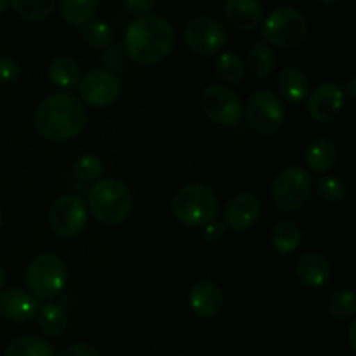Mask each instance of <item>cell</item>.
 <instances>
[{
	"instance_id": "13",
	"label": "cell",
	"mask_w": 356,
	"mask_h": 356,
	"mask_svg": "<svg viewBox=\"0 0 356 356\" xmlns=\"http://www.w3.org/2000/svg\"><path fill=\"white\" fill-rule=\"evenodd\" d=\"M344 106V94L337 83L325 82L320 83L312 94L308 101V113L318 124H329Z\"/></svg>"
},
{
	"instance_id": "3",
	"label": "cell",
	"mask_w": 356,
	"mask_h": 356,
	"mask_svg": "<svg viewBox=\"0 0 356 356\" xmlns=\"http://www.w3.org/2000/svg\"><path fill=\"white\" fill-rule=\"evenodd\" d=\"M87 204L94 218L103 225H120L129 218L132 195L127 184L117 177L97 179L87 193Z\"/></svg>"
},
{
	"instance_id": "22",
	"label": "cell",
	"mask_w": 356,
	"mask_h": 356,
	"mask_svg": "<svg viewBox=\"0 0 356 356\" xmlns=\"http://www.w3.org/2000/svg\"><path fill=\"white\" fill-rule=\"evenodd\" d=\"M277 58L275 52L266 42H257L247 54V68L257 79H266L273 73Z\"/></svg>"
},
{
	"instance_id": "16",
	"label": "cell",
	"mask_w": 356,
	"mask_h": 356,
	"mask_svg": "<svg viewBox=\"0 0 356 356\" xmlns=\"http://www.w3.org/2000/svg\"><path fill=\"white\" fill-rule=\"evenodd\" d=\"M188 301H190L191 309L195 315L202 316V318H211L221 312L222 305H225V298L222 292L214 282L202 280L191 287L190 294H188Z\"/></svg>"
},
{
	"instance_id": "24",
	"label": "cell",
	"mask_w": 356,
	"mask_h": 356,
	"mask_svg": "<svg viewBox=\"0 0 356 356\" xmlns=\"http://www.w3.org/2000/svg\"><path fill=\"white\" fill-rule=\"evenodd\" d=\"M97 0H61V16L72 26H83L92 19Z\"/></svg>"
},
{
	"instance_id": "23",
	"label": "cell",
	"mask_w": 356,
	"mask_h": 356,
	"mask_svg": "<svg viewBox=\"0 0 356 356\" xmlns=\"http://www.w3.org/2000/svg\"><path fill=\"white\" fill-rule=\"evenodd\" d=\"M301 243V228L292 221H280L271 232V245L280 254H291Z\"/></svg>"
},
{
	"instance_id": "21",
	"label": "cell",
	"mask_w": 356,
	"mask_h": 356,
	"mask_svg": "<svg viewBox=\"0 0 356 356\" xmlns=\"http://www.w3.org/2000/svg\"><path fill=\"white\" fill-rule=\"evenodd\" d=\"M49 79L56 87L73 89L80 82V66L70 56H59L49 66Z\"/></svg>"
},
{
	"instance_id": "7",
	"label": "cell",
	"mask_w": 356,
	"mask_h": 356,
	"mask_svg": "<svg viewBox=\"0 0 356 356\" xmlns=\"http://www.w3.org/2000/svg\"><path fill=\"white\" fill-rule=\"evenodd\" d=\"M313 191V177L301 167H285L273 181L271 197L280 211H296L309 198Z\"/></svg>"
},
{
	"instance_id": "40",
	"label": "cell",
	"mask_w": 356,
	"mask_h": 356,
	"mask_svg": "<svg viewBox=\"0 0 356 356\" xmlns=\"http://www.w3.org/2000/svg\"><path fill=\"white\" fill-rule=\"evenodd\" d=\"M7 6H9V0H0V13H3Z\"/></svg>"
},
{
	"instance_id": "12",
	"label": "cell",
	"mask_w": 356,
	"mask_h": 356,
	"mask_svg": "<svg viewBox=\"0 0 356 356\" xmlns=\"http://www.w3.org/2000/svg\"><path fill=\"white\" fill-rule=\"evenodd\" d=\"M120 90V80L110 70H92L79 82L80 99L96 108L115 103Z\"/></svg>"
},
{
	"instance_id": "33",
	"label": "cell",
	"mask_w": 356,
	"mask_h": 356,
	"mask_svg": "<svg viewBox=\"0 0 356 356\" xmlns=\"http://www.w3.org/2000/svg\"><path fill=\"white\" fill-rule=\"evenodd\" d=\"M21 66L13 58H0V83H13L19 79Z\"/></svg>"
},
{
	"instance_id": "1",
	"label": "cell",
	"mask_w": 356,
	"mask_h": 356,
	"mask_svg": "<svg viewBox=\"0 0 356 356\" xmlns=\"http://www.w3.org/2000/svg\"><path fill=\"white\" fill-rule=\"evenodd\" d=\"M87 124V111L82 101L68 92L45 97L37 106L33 125L38 134L51 141H68Z\"/></svg>"
},
{
	"instance_id": "32",
	"label": "cell",
	"mask_w": 356,
	"mask_h": 356,
	"mask_svg": "<svg viewBox=\"0 0 356 356\" xmlns=\"http://www.w3.org/2000/svg\"><path fill=\"white\" fill-rule=\"evenodd\" d=\"M75 174L83 183H90V181L96 183L103 174V160L96 155H83L75 163Z\"/></svg>"
},
{
	"instance_id": "25",
	"label": "cell",
	"mask_w": 356,
	"mask_h": 356,
	"mask_svg": "<svg viewBox=\"0 0 356 356\" xmlns=\"http://www.w3.org/2000/svg\"><path fill=\"white\" fill-rule=\"evenodd\" d=\"M38 327H40L45 336L58 337L68 329V315H66L61 306L45 305L38 312Z\"/></svg>"
},
{
	"instance_id": "18",
	"label": "cell",
	"mask_w": 356,
	"mask_h": 356,
	"mask_svg": "<svg viewBox=\"0 0 356 356\" xmlns=\"http://www.w3.org/2000/svg\"><path fill=\"white\" fill-rule=\"evenodd\" d=\"M296 277L306 287H322L330 280V263L322 254H302L296 263Z\"/></svg>"
},
{
	"instance_id": "29",
	"label": "cell",
	"mask_w": 356,
	"mask_h": 356,
	"mask_svg": "<svg viewBox=\"0 0 356 356\" xmlns=\"http://www.w3.org/2000/svg\"><path fill=\"white\" fill-rule=\"evenodd\" d=\"M356 313V296L350 289H343V291L336 292L329 302V315L332 316L336 322H348L353 320Z\"/></svg>"
},
{
	"instance_id": "28",
	"label": "cell",
	"mask_w": 356,
	"mask_h": 356,
	"mask_svg": "<svg viewBox=\"0 0 356 356\" xmlns=\"http://www.w3.org/2000/svg\"><path fill=\"white\" fill-rule=\"evenodd\" d=\"M13 9L28 21H44L54 13L56 0H9Z\"/></svg>"
},
{
	"instance_id": "17",
	"label": "cell",
	"mask_w": 356,
	"mask_h": 356,
	"mask_svg": "<svg viewBox=\"0 0 356 356\" xmlns=\"http://www.w3.org/2000/svg\"><path fill=\"white\" fill-rule=\"evenodd\" d=\"M225 14L233 28L252 31L263 19V7L259 0H226Z\"/></svg>"
},
{
	"instance_id": "26",
	"label": "cell",
	"mask_w": 356,
	"mask_h": 356,
	"mask_svg": "<svg viewBox=\"0 0 356 356\" xmlns=\"http://www.w3.org/2000/svg\"><path fill=\"white\" fill-rule=\"evenodd\" d=\"M3 356H56L47 341L35 336H24L14 339L6 348Z\"/></svg>"
},
{
	"instance_id": "10",
	"label": "cell",
	"mask_w": 356,
	"mask_h": 356,
	"mask_svg": "<svg viewBox=\"0 0 356 356\" xmlns=\"http://www.w3.org/2000/svg\"><path fill=\"white\" fill-rule=\"evenodd\" d=\"M87 207L76 195H65L52 204L49 211V225L52 232L65 238L76 236L87 225Z\"/></svg>"
},
{
	"instance_id": "19",
	"label": "cell",
	"mask_w": 356,
	"mask_h": 356,
	"mask_svg": "<svg viewBox=\"0 0 356 356\" xmlns=\"http://www.w3.org/2000/svg\"><path fill=\"white\" fill-rule=\"evenodd\" d=\"M278 92L289 103H302L309 96V80L296 66H287L277 75Z\"/></svg>"
},
{
	"instance_id": "5",
	"label": "cell",
	"mask_w": 356,
	"mask_h": 356,
	"mask_svg": "<svg viewBox=\"0 0 356 356\" xmlns=\"http://www.w3.org/2000/svg\"><path fill=\"white\" fill-rule=\"evenodd\" d=\"M68 268L56 254H40L26 270V284L37 299H51L65 289Z\"/></svg>"
},
{
	"instance_id": "14",
	"label": "cell",
	"mask_w": 356,
	"mask_h": 356,
	"mask_svg": "<svg viewBox=\"0 0 356 356\" xmlns=\"http://www.w3.org/2000/svg\"><path fill=\"white\" fill-rule=\"evenodd\" d=\"M259 214L261 204L256 195L242 191L229 200L225 211V225L235 232H245L256 225Z\"/></svg>"
},
{
	"instance_id": "15",
	"label": "cell",
	"mask_w": 356,
	"mask_h": 356,
	"mask_svg": "<svg viewBox=\"0 0 356 356\" xmlns=\"http://www.w3.org/2000/svg\"><path fill=\"white\" fill-rule=\"evenodd\" d=\"M38 299L23 289H7L0 294V313L13 322H28L38 312Z\"/></svg>"
},
{
	"instance_id": "9",
	"label": "cell",
	"mask_w": 356,
	"mask_h": 356,
	"mask_svg": "<svg viewBox=\"0 0 356 356\" xmlns=\"http://www.w3.org/2000/svg\"><path fill=\"white\" fill-rule=\"evenodd\" d=\"M200 106L205 117L219 125H235L242 117V101L232 89L211 86L202 92Z\"/></svg>"
},
{
	"instance_id": "4",
	"label": "cell",
	"mask_w": 356,
	"mask_h": 356,
	"mask_svg": "<svg viewBox=\"0 0 356 356\" xmlns=\"http://www.w3.org/2000/svg\"><path fill=\"white\" fill-rule=\"evenodd\" d=\"M172 212L181 225L200 228L218 218L219 198L205 184H186L174 195Z\"/></svg>"
},
{
	"instance_id": "37",
	"label": "cell",
	"mask_w": 356,
	"mask_h": 356,
	"mask_svg": "<svg viewBox=\"0 0 356 356\" xmlns=\"http://www.w3.org/2000/svg\"><path fill=\"white\" fill-rule=\"evenodd\" d=\"M341 89H343V94H344V97H350V99H355V96H356V79H350L346 82V86L344 87H341Z\"/></svg>"
},
{
	"instance_id": "11",
	"label": "cell",
	"mask_w": 356,
	"mask_h": 356,
	"mask_svg": "<svg viewBox=\"0 0 356 356\" xmlns=\"http://www.w3.org/2000/svg\"><path fill=\"white\" fill-rule=\"evenodd\" d=\"M186 45L198 56H212L226 45V31L219 21L209 16L193 17L184 30Z\"/></svg>"
},
{
	"instance_id": "30",
	"label": "cell",
	"mask_w": 356,
	"mask_h": 356,
	"mask_svg": "<svg viewBox=\"0 0 356 356\" xmlns=\"http://www.w3.org/2000/svg\"><path fill=\"white\" fill-rule=\"evenodd\" d=\"M316 193L322 200L337 204L348 197V184L339 176H323L316 183Z\"/></svg>"
},
{
	"instance_id": "31",
	"label": "cell",
	"mask_w": 356,
	"mask_h": 356,
	"mask_svg": "<svg viewBox=\"0 0 356 356\" xmlns=\"http://www.w3.org/2000/svg\"><path fill=\"white\" fill-rule=\"evenodd\" d=\"M82 37L92 47L103 49L108 47L113 40V30L110 24L103 23V21H89L87 24H83Z\"/></svg>"
},
{
	"instance_id": "6",
	"label": "cell",
	"mask_w": 356,
	"mask_h": 356,
	"mask_svg": "<svg viewBox=\"0 0 356 356\" xmlns=\"http://www.w3.org/2000/svg\"><path fill=\"white\" fill-rule=\"evenodd\" d=\"M263 35L277 47H298L308 37V21L294 7H278L264 19Z\"/></svg>"
},
{
	"instance_id": "20",
	"label": "cell",
	"mask_w": 356,
	"mask_h": 356,
	"mask_svg": "<svg viewBox=\"0 0 356 356\" xmlns=\"http://www.w3.org/2000/svg\"><path fill=\"white\" fill-rule=\"evenodd\" d=\"M337 156V146L330 139H316L306 149V165L315 174H325L336 165Z\"/></svg>"
},
{
	"instance_id": "2",
	"label": "cell",
	"mask_w": 356,
	"mask_h": 356,
	"mask_svg": "<svg viewBox=\"0 0 356 356\" xmlns=\"http://www.w3.org/2000/svg\"><path fill=\"white\" fill-rule=\"evenodd\" d=\"M174 28L155 14H145L132 21L125 31L127 54L139 65H155L172 52Z\"/></svg>"
},
{
	"instance_id": "42",
	"label": "cell",
	"mask_w": 356,
	"mask_h": 356,
	"mask_svg": "<svg viewBox=\"0 0 356 356\" xmlns=\"http://www.w3.org/2000/svg\"><path fill=\"white\" fill-rule=\"evenodd\" d=\"M0 226H2V209H0Z\"/></svg>"
},
{
	"instance_id": "36",
	"label": "cell",
	"mask_w": 356,
	"mask_h": 356,
	"mask_svg": "<svg viewBox=\"0 0 356 356\" xmlns=\"http://www.w3.org/2000/svg\"><path fill=\"white\" fill-rule=\"evenodd\" d=\"M222 235H225V225L216 221L205 225V240L207 242H218Z\"/></svg>"
},
{
	"instance_id": "27",
	"label": "cell",
	"mask_w": 356,
	"mask_h": 356,
	"mask_svg": "<svg viewBox=\"0 0 356 356\" xmlns=\"http://www.w3.org/2000/svg\"><path fill=\"white\" fill-rule=\"evenodd\" d=\"M243 75H245V63L238 56L233 54V52H225V54L219 56L218 61H216V76L221 82L236 86V83L242 82Z\"/></svg>"
},
{
	"instance_id": "38",
	"label": "cell",
	"mask_w": 356,
	"mask_h": 356,
	"mask_svg": "<svg viewBox=\"0 0 356 356\" xmlns=\"http://www.w3.org/2000/svg\"><path fill=\"white\" fill-rule=\"evenodd\" d=\"M355 330H356V322H355V320H351V325H350V346H351V350H353V351H356Z\"/></svg>"
},
{
	"instance_id": "8",
	"label": "cell",
	"mask_w": 356,
	"mask_h": 356,
	"mask_svg": "<svg viewBox=\"0 0 356 356\" xmlns=\"http://www.w3.org/2000/svg\"><path fill=\"white\" fill-rule=\"evenodd\" d=\"M247 122L259 134H273L285 120L284 101L271 90H257L250 96L245 108Z\"/></svg>"
},
{
	"instance_id": "34",
	"label": "cell",
	"mask_w": 356,
	"mask_h": 356,
	"mask_svg": "<svg viewBox=\"0 0 356 356\" xmlns=\"http://www.w3.org/2000/svg\"><path fill=\"white\" fill-rule=\"evenodd\" d=\"M59 356H99L97 350L90 344L86 343H79V344H72V346L66 348Z\"/></svg>"
},
{
	"instance_id": "35",
	"label": "cell",
	"mask_w": 356,
	"mask_h": 356,
	"mask_svg": "<svg viewBox=\"0 0 356 356\" xmlns=\"http://www.w3.org/2000/svg\"><path fill=\"white\" fill-rule=\"evenodd\" d=\"M124 2L132 14H139V16H145L155 6V0H124Z\"/></svg>"
},
{
	"instance_id": "41",
	"label": "cell",
	"mask_w": 356,
	"mask_h": 356,
	"mask_svg": "<svg viewBox=\"0 0 356 356\" xmlns=\"http://www.w3.org/2000/svg\"><path fill=\"white\" fill-rule=\"evenodd\" d=\"M320 2H323V3H336V2H339V0H320Z\"/></svg>"
},
{
	"instance_id": "39",
	"label": "cell",
	"mask_w": 356,
	"mask_h": 356,
	"mask_svg": "<svg viewBox=\"0 0 356 356\" xmlns=\"http://www.w3.org/2000/svg\"><path fill=\"white\" fill-rule=\"evenodd\" d=\"M3 284H6V273H3V268L0 266V289H2Z\"/></svg>"
}]
</instances>
